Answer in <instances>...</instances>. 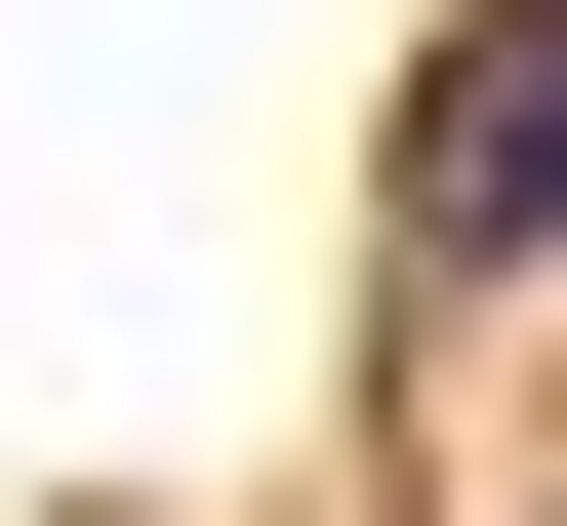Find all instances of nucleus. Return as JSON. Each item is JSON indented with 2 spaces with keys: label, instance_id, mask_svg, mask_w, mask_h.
I'll list each match as a JSON object with an SVG mask.
<instances>
[{
  "label": "nucleus",
  "instance_id": "1",
  "mask_svg": "<svg viewBox=\"0 0 567 526\" xmlns=\"http://www.w3.org/2000/svg\"><path fill=\"white\" fill-rule=\"evenodd\" d=\"M405 283H567V0H486L405 82Z\"/></svg>",
  "mask_w": 567,
  "mask_h": 526
}]
</instances>
